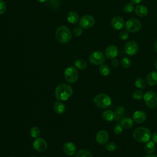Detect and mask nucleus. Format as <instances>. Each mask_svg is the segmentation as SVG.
Returning a JSON list of instances; mask_svg holds the SVG:
<instances>
[{
    "instance_id": "79ce46f5",
    "label": "nucleus",
    "mask_w": 157,
    "mask_h": 157,
    "mask_svg": "<svg viewBox=\"0 0 157 157\" xmlns=\"http://www.w3.org/2000/svg\"><path fill=\"white\" fill-rule=\"evenodd\" d=\"M154 47H155V50L156 51V52L157 53V39L156 40L155 42V45H154Z\"/></svg>"
},
{
    "instance_id": "72a5a7b5",
    "label": "nucleus",
    "mask_w": 157,
    "mask_h": 157,
    "mask_svg": "<svg viewBox=\"0 0 157 157\" xmlns=\"http://www.w3.org/2000/svg\"><path fill=\"white\" fill-rule=\"evenodd\" d=\"M119 38L121 40H126L129 37V33L128 31L126 30H123L119 33Z\"/></svg>"
},
{
    "instance_id": "ea45409f",
    "label": "nucleus",
    "mask_w": 157,
    "mask_h": 157,
    "mask_svg": "<svg viewBox=\"0 0 157 157\" xmlns=\"http://www.w3.org/2000/svg\"><path fill=\"white\" fill-rule=\"evenodd\" d=\"M131 3H132L133 4H137L140 3L141 2H142L143 0H130Z\"/></svg>"
},
{
    "instance_id": "5701e85b",
    "label": "nucleus",
    "mask_w": 157,
    "mask_h": 157,
    "mask_svg": "<svg viewBox=\"0 0 157 157\" xmlns=\"http://www.w3.org/2000/svg\"><path fill=\"white\" fill-rule=\"evenodd\" d=\"M120 124L123 128L129 129L133 126L134 120L131 118H124L121 121Z\"/></svg>"
},
{
    "instance_id": "c85d7f7f",
    "label": "nucleus",
    "mask_w": 157,
    "mask_h": 157,
    "mask_svg": "<svg viewBox=\"0 0 157 157\" xmlns=\"http://www.w3.org/2000/svg\"><path fill=\"white\" fill-rule=\"evenodd\" d=\"M132 98L137 101H140L141 100L142 98H144V93L142 92V91L140 90H136L132 92Z\"/></svg>"
},
{
    "instance_id": "0eeeda50",
    "label": "nucleus",
    "mask_w": 157,
    "mask_h": 157,
    "mask_svg": "<svg viewBox=\"0 0 157 157\" xmlns=\"http://www.w3.org/2000/svg\"><path fill=\"white\" fill-rule=\"evenodd\" d=\"M105 61V56L101 51H95L89 56V61L94 65H101Z\"/></svg>"
},
{
    "instance_id": "1a4fd4ad",
    "label": "nucleus",
    "mask_w": 157,
    "mask_h": 157,
    "mask_svg": "<svg viewBox=\"0 0 157 157\" xmlns=\"http://www.w3.org/2000/svg\"><path fill=\"white\" fill-rule=\"evenodd\" d=\"M139 50V46L136 42L134 40H129L126 42L124 46V52L129 55L134 56L137 54Z\"/></svg>"
},
{
    "instance_id": "f704fd0d",
    "label": "nucleus",
    "mask_w": 157,
    "mask_h": 157,
    "mask_svg": "<svg viewBox=\"0 0 157 157\" xmlns=\"http://www.w3.org/2000/svg\"><path fill=\"white\" fill-rule=\"evenodd\" d=\"M7 9L6 2L3 0H0V15L3 14Z\"/></svg>"
},
{
    "instance_id": "6ab92c4d",
    "label": "nucleus",
    "mask_w": 157,
    "mask_h": 157,
    "mask_svg": "<svg viewBox=\"0 0 157 157\" xmlns=\"http://www.w3.org/2000/svg\"><path fill=\"white\" fill-rule=\"evenodd\" d=\"M134 12H135V13L140 17H144L147 16L148 14L147 8L145 6L141 5V4H139L136 6L134 9Z\"/></svg>"
},
{
    "instance_id": "2f4dec72",
    "label": "nucleus",
    "mask_w": 157,
    "mask_h": 157,
    "mask_svg": "<svg viewBox=\"0 0 157 157\" xmlns=\"http://www.w3.org/2000/svg\"><path fill=\"white\" fill-rule=\"evenodd\" d=\"M131 64V60L128 57H124L121 60V66L124 68H128Z\"/></svg>"
},
{
    "instance_id": "f03ea898",
    "label": "nucleus",
    "mask_w": 157,
    "mask_h": 157,
    "mask_svg": "<svg viewBox=\"0 0 157 157\" xmlns=\"http://www.w3.org/2000/svg\"><path fill=\"white\" fill-rule=\"evenodd\" d=\"M151 136V134L150 129L145 127H139L136 128L132 133V136L134 140L140 143H145L149 141Z\"/></svg>"
},
{
    "instance_id": "ddd939ff",
    "label": "nucleus",
    "mask_w": 157,
    "mask_h": 157,
    "mask_svg": "<svg viewBox=\"0 0 157 157\" xmlns=\"http://www.w3.org/2000/svg\"><path fill=\"white\" fill-rule=\"evenodd\" d=\"M118 53V50L117 46L114 45H109L105 50V56L110 59L115 58Z\"/></svg>"
},
{
    "instance_id": "c03bdc74",
    "label": "nucleus",
    "mask_w": 157,
    "mask_h": 157,
    "mask_svg": "<svg viewBox=\"0 0 157 157\" xmlns=\"http://www.w3.org/2000/svg\"><path fill=\"white\" fill-rule=\"evenodd\" d=\"M38 2H46L47 0H37Z\"/></svg>"
},
{
    "instance_id": "4be33fe9",
    "label": "nucleus",
    "mask_w": 157,
    "mask_h": 157,
    "mask_svg": "<svg viewBox=\"0 0 157 157\" xmlns=\"http://www.w3.org/2000/svg\"><path fill=\"white\" fill-rule=\"evenodd\" d=\"M156 148V146L155 143L152 140H149L147 142H146V144L144 147L145 151L147 154H152Z\"/></svg>"
},
{
    "instance_id": "39448f33",
    "label": "nucleus",
    "mask_w": 157,
    "mask_h": 157,
    "mask_svg": "<svg viewBox=\"0 0 157 157\" xmlns=\"http://www.w3.org/2000/svg\"><path fill=\"white\" fill-rule=\"evenodd\" d=\"M146 105L151 109L157 108V93L154 91H147L144 96Z\"/></svg>"
},
{
    "instance_id": "7c9ffc66",
    "label": "nucleus",
    "mask_w": 157,
    "mask_h": 157,
    "mask_svg": "<svg viewBox=\"0 0 157 157\" xmlns=\"http://www.w3.org/2000/svg\"><path fill=\"white\" fill-rule=\"evenodd\" d=\"M134 6L133 4L131 2H129V3H126L124 7H123V10L124 12L126 13H131L134 10Z\"/></svg>"
},
{
    "instance_id": "7ed1b4c3",
    "label": "nucleus",
    "mask_w": 157,
    "mask_h": 157,
    "mask_svg": "<svg viewBox=\"0 0 157 157\" xmlns=\"http://www.w3.org/2000/svg\"><path fill=\"white\" fill-rule=\"evenodd\" d=\"M56 40L60 43L66 44L69 42L72 37L71 30L66 26L58 27L55 33Z\"/></svg>"
},
{
    "instance_id": "49530a36",
    "label": "nucleus",
    "mask_w": 157,
    "mask_h": 157,
    "mask_svg": "<svg viewBox=\"0 0 157 157\" xmlns=\"http://www.w3.org/2000/svg\"><path fill=\"white\" fill-rule=\"evenodd\" d=\"M42 157H47V156H42Z\"/></svg>"
},
{
    "instance_id": "a19ab883",
    "label": "nucleus",
    "mask_w": 157,
    "mask_h": 157,
    "mask_svg": "<svg viewBox=\"0 0 157 157\" xmlns=\"http://www.w3.org/2000/svg\"><path fill=\"white\" fill-rule=\"evenodd\" d=\"M144 157H157V155H153V154H148Z\"/></svg>"
},
{
    "instance_id": "e433bc0d",
    "label": "nucleus",
    "mask_w": 157,
    "mask_h": 157,
    "mask_svg": "<svg viewBox=\"0 0 157 157\" xmlns=\"http://www.w3.org/2000/svg\"><path fill=\"white\" fill-rule=\"evenodd\" d=\"M124 111V109L123 106H118L115 109V113L117 115H121Z\"/></svg>"
},
{
    "instance_id": "c756f323",
    "label": "nucleus",
    "mask_w": 157,
    "mask_h": 157,
    "mask_svg": "<svg viewBox=\"0 0 157 157\" xmlns=\"http://www.w3.org/2000/svg\"><path fill=\"white\" fill-rule=\"evenodd\" d=\"M105 148L109 151H113L117 149V144L114 142H109L105 144Z\"/></svg>"
},
{
    "instance_id": "f257e3e1",
    "label": "nucleus",
    "mask_w": 157,
    "mask_h": 157,
    "mask_svg": "<svg viewBox=\"0 0 157 157\" xmlns=\"http://www.w3.org/2000/svg\"><path fill=\"white\" fill-rule=\"evenodd\" d=\"M73 93L72 88L68 84L61 83L58 85L55 90V96L59 101H67Z\"/></svg>"
},
{
    "instance_id": "f8f14e48",
    "label": "nucleus",
    "mask_w": 157,
    "mask_h": 157,
    "mask_svg": "<svg viewBox=\"0 0 157 157\" xmlns=\"http://www.w3.org/2000/svg\"><path fill=\"white\" fill-rule=\"evenodd\" d=\"M109 140V134L105 130L99 131L96 135V140L99 145L105 144Z\"/></svg>"
},
{
    "instance_id": "4c0bfd02",
    "label": "nucleus",
    "mask_w": 157,
    "mask_h": 157,
    "mask_svg": "<svg viewBox=\"0 0 157 157\" xmlns=\"http://www.w3.org/2000/svg\"><path fill=\"white\" fill-rule=\"evenodd\" d=\"M111 64H112V65L113 67H118V66H119V61H118V60L115 58H113V59H112Z\"/></svg>"
},
{
    "instance_id": "a18cd8bd",
    "label": "nucleus",
    "mask_w": 157,
    "mask_h": 157,
    "mask_svg": "<svg viewBox=\"0 0 157 157\" xmlns=\"http://www.w3.org/2000/svg\"><path fill=\"white\" fill-rule=\"evenodd\" d=\"M31 157H37V156H31Z\"/></svg>"
},
{
    "instance_id": "c9c22d12",
    "label": "nucleus",
    "mask_w": 157,
    "mask_h": 157,
    "mask_svg": "<svg viewBox=\"0 0 157 157\" xmlns=\"http://www.w3.org/2000/svg\"><path fill=\"white\" fill-rule=\"evenodd\" d=\"M73 34L75 36H80L82 34V29L81 27H76L73 29Z\"/></svg>"
},
{
    "instance_id": "a878e982",
    "label": "nucleus",
    "mask_w": 157,
    "mask_h": 157,
    "mask_svg": "<svg viewBox=\"0 0 157 157\" xmlns=\"http://www.w3.org/2000/svg\"><path fill=\"white\" fill-rule=\"evenodd\" d=\"M99 71L100 74L102 75H103V76H107L110 74V67L107 64H102L99 67Z\"/></svg>"
},
{
    "instance_id": "4468645a",
    "label": "nucleus",
    "mask_w": 157,
    "mask_h": 157,
    "mask_svg": "<svg viewBox=\"0 0 157 157\" xmlns=\"http://www.w3.org/2000/svg\"><path fill=\"white\" fill-rule=\"evenodd\" d=\"M63 151L64 153L69 156H73L76 153V146L71 142H67L63 145Z\"/></svg>"
},
{
    "instance_id": "37998d69",
    "label": "nucleus",
    "mask_w": 157,
    "mask_h": 157,
    "mask_svg": "<svg viewBox=\"0 0 157 157\" xmlns=\"http://www.w3.org/2000/svg\"><path fill=\"white\" fill-rule=\"evenodd\" d=\"M154 66H155V68L156 69V70H157V59L155 60V61L154 63Z\"/></svg>"
},
{
    "instance_id": "393cba45",
    "label": "nucleus",
    "mask_w": 157,
    "mask_h": 157,
    "mask_svg": "<svg viewBox=\"0 0 157 157\" xmlns=\"http://www.w3.org/2000/svg\"><path fill=\"white\" fill-rule=\"evenodd\" d=\"M74 65L77 68L80 70L85 69L87 66V64L86 61L82 59H78L75 60L74 61Z\"/></svg>"
},
{
    "instance_id": "aec40b11",
    "label": "nucleus",
    "mask_w": 157,
    "mask_h": 157,
    "mask_svg": "<svg viewBox=\"0 0 157 157\" xmlns=\"http://www.w3.org/2000/svg\"><path fill=\"white\" fill-rule=\"evenodd\" d=\"M54 112L57 114H62L65 112L66 107L61 101H56L53 105Z\"/></svg>"
},
{
    "instance_id": "b1692460",
    "label": "nucleus",
    "mask_w": 157,
    "mask_h": 157,
    "mask_svg": "<svg viewBox=\"0 0 157 157\" xmlns=\"http://www.w3.org/2000/svg\"><path fill=\"white\" fill-rule=\"evenodd\" d=\"M75 157H93V155L89 150L86 149H81L77 152Z\"/></svg>"
},
{
    "instance_id": "9d476101",
    "label": "nucleus",
    "mask_w": 157,
    "mask_h": 157,
    "mask_svg": "<svg viewBox=\"0 0 157 157\" xmlns=\"http://www.w3.org/2000/svg\"><path fill=\"white\" fill-rule=\"evenodd\" d=\"M95 23L94 18L90 15H85L82 16L79 20V25L82 28L89 29L93 26Z\"/></svg>"
},
{
    "instance_id": "6e6552de",
    "label": "nucleus",
    "mask_w": 157,
    "mask_h": 157,
    "mask_svg": "<svg viewBox=\"0 0 157 157\" xmlns=\"http://www.w3.org/2000/svg\"><path fill=\"white\" fill-rule=\"evenodd\" d=\"M142 25L140 21L136 18H130L125 23L126 31L130 33H136L140 31Z\"/></svg>"
},
{
    "instance_id": "412c9836",
    "label": "nucleus",
    "mask_w": 157,
    "mask_h": 157,
    "mask_svg": "<svg viewBox=\"0 0 157 157\" xmlns=\"http://www.w3.org/2000/svg\"><path fill=\"white\" fill-rule=\"evenodd\" d=\"M78 15L74 11L69 12L67 15V21L71 24H75L78 20Z\"/></svg>"
},
{
    "instance_id": "de8ad7c7",
    "label": "nucleus",
    "mask_w": 157,
    "mask_h": 157,
    "mask_svg": "<svg viewBox=\"0 0 157 157\" xmlns=\"http://www.w3.org/2000/svg\"><path fill=\"white\" fill-rule=\"evenodd\" d=\"M7 157H13V156H7Z\"/></svg>"
},
{
    "instance_id": "bb28decb",
    "label": "nucleus",
    "mask_w": 157,
    "mask_h": 157,
    "mask_svg": "<svg viewBox=\"0 0 157 157\" xmlns=\"http://www.w3.org/2000/svg\"><path fill=\"white\" fill-rule=\"evenodd\" d=\"M147 82L144 78L141 77L137 78L135 80V85L137 88L139 89H144L146 87Z\"/></svg>"
},
{
    "instance_id": "f3484780",
    "label": "nucleus",
    "mask_w": 157,
    "mask_h": 157,
    "mask_svg": "<svg viewBox=\"0 0 157 157\" xmlns=\"http://www.w3.org/2000/svg\"><path fill=\"white\" fill-rule=\"evenodd\" d=\"M146 82L150 86H155L157 84V72H150L146 77Z\"/></svg>"
},
{
    "instance_id": "423d86ee",
    "label": "nucleus",
    "mask_w": 157,
    "mask_h": 157,
    "mask_svg": "<svg viewBox=\"0 0 157 157\" xmlns=\"http://www.w3.org/2000/svg\"><path fill=\"white\" fill-rule=\"evenodd\" d=\"M64 76L67 82L73 83L77 81L78 78V73L74 66H69L65 69Z\"/></svg>"
},
{
    "instance_id": "9b49d317",
    "label": "nucleus",
    "mask_w": 157,
    "mask_h": 157,
    "mask_svg": "<svg viewBox=\"0 0 157 157\" xmlns=\"http://www.w3.org/2000/svg\"><path fill=\"white\" fill-rule=\"evenodd\" d=\"M33 146L36 150L42 152L47 150V143L44 139L38 137V138H36L33 142Z\"/></svg>"
},
{
    "instance_id": "dca6fc26",
    "label": "nucleus",
    "mask_w": 157,
    "mask_h": 157,
    "mask_svg": "<svg viewBox=\"0 0 157 157\" xmlns=\"http://www.w3.org/2000/svg\"><path fill=\"white\" fill-rule=\"evenodd\" d=\"M147 119L145 112L141 110H137L132 115V120L137 123H144Z\"/></svg>"
},
{
    "instance_id": "a211bd4d",
    "label": "nucleus",
    "mask_w": 157,
    "mask_h": 157,
    "mask_svg": "<svg viewBox=\"0 0 157 157\" xmlns=\"http://www.w3.org/2000/svg\"><path fill=\"white\" fill-rule=\"evenodd\" d=\"M102 117L105 121H112L116 119L117 114L115 112L110 110H105L102 113Z\"/></svg>"
},
{
    "instance_id": "473e14b6",
    "label": "nucleus",
    "mask_w": 157,
    "mask_h": 157,
    "mask_svg": "<svg viewBox=\"0 0 157 157\" xmlns=\"http://www.w3.org/2000/svg\"><path fill=\"white\" fill-rule=\"evenodd\" d=\"M113 132L115 134H121L123 132V127L121 124H116L113 127Z\"/></svg>"
},
{
    "instance_id": "58836bf2",
    "label": "nucleus",
    "mask_w": 157,
    "mask_h": 157,
    "mask_svg": "<svg viewBox=\"0 0 157 157\" xmlns=\"http://www.w3.org/2000/svg\"><path fill=\"white\" fill-rule=\"evenodd\" d=\"M152 141L155 143L157 144V132H155L153 135H152Z\"/></svg>"
},
{
    "instance_id": "20e7f679",
    "label": "nucleus",
    "mask_w": 157,
    "mask_h": 157,
    "mask_svg": "<svg viewBox=\"0 0 157 157\" xmlns=\"http://www.w3.org/2000/svg\"><path fill=\"white\" fill-rule=\"evenodd\" d=\"M93 102L96 107L101 109H105L111 105L112 100L108 94L100 93L94 96Z\"/></svg>"
},
{
    "instance_id": "cd10ccee",
    "label": "nucleus",
    "mask_w": 157,
    "mask_h": 157,
    "mask_svg": "<svg viewBox=\"0 0 157 157\" xmlns=\"http://www.w3.org/2000/svg\"><path fill=\"white\" fill-rule=\"evenodd\" d=\"M40 134H41L40 129H39V128L37 126H33L30 129V136L33 138L36 139L39 137V136H40Z\"/></svg>"
},
{
    "instance_id": "2eb2a0df",
    "label": "nucleus",
    "mask_w": 157,
    "mask_h": 157,
    "mask_svg": "<svg viewBox=\"0 0 157 157\" xmlns=\"http://www.w3.org/2000/svg\"><path fill=\"white\" fill-rule=\"evenodd\" d=\"M124 25V21L122 17L115 16L111 20V26L115 29H121Z\"/></svg>"
}]
</instances>
